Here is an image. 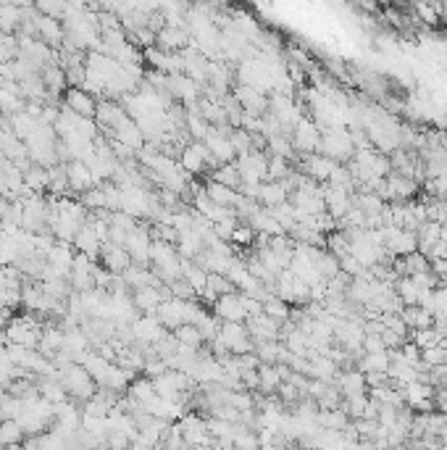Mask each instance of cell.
<instances>
[{"label":"cell","instance_id":"6da1fadb","mask_svg":"<svg viewBox=\"0 0 447 450\" xmlns=\"http://www.w3.org/2000/svg\"><path fill=\"white\" fill-rule=\"evenodd\" d=\"M58 382L64 385L66 395L71 398V400H84L87 403L98 393L95 379L84 371L82 364H69V366L58 369Z\"/></svg>","mask_w":447,"mask_h":450},{"label":"cell","instance_id":"7a4b0ae2","mask_svg":"<svg viewBox=\"0 0 447 450\" xmlns=\"http://www.w3.org/2000/svg\"><path fill=\"white\" fill-rule=\"evenodd\" d=\"M318 153L326 156L329 161H353L355 156V145H353V137H350V132L342 127H335V129H321V147H318Z\"/></svg>","mask_w":447,"mask_h":450},{"label":"cell","instance_id":"3957f363","mask_svg":"<svg viewBox=\"0 0 447 450\" xmlns=\"http://www.w3.org/2000/svg\"><path fill=\"white\" fill-rule=\"evenodd\" d=\"M179 434H182V440L185 445L190 448H197V450H205L214 445V437L208 432V422H205L203 416L197 414H185L179 419Z\"/></svg>","mask_w":447,"mask_h":450},{"label":"cell","instance_id":"277c9868","mask_svg":"<svg viewBox=\"0 0 447 450\" xmlns=\"http://www.w3.org/2000/svg\"><path fill=\"white\" fill-rule=\"evenodd\" d=\"M289 142L303 156H313V153H318V147H321V127L313 119L303 116L298 121V127L292 129V140Z\"/></svg>","mask_w":447,"mask_h":450},{"label":"cell","instance_id":"5b68a950","mask_svg":"<svg viewBox=\"0 0 447 450\" xmlns=\"http://www.w3.org/2000/svg\"><path fill=\"white\" fill-rule=\"evenodd\" d=\"M132 337H134V342H140V350L148 348V345L156 348L166 337V330H163V324L158 322L156 313H145V316H137L132 322Z\"/></svg>","mask_w":447,"mask_h":450},{"label":"cell","instance_id":"8992f818","mask_svg":"<svg viewBox=\"0 0 447 450\" xmlns=\"http://www.w3.org/2000/svg\"><path fill=\"white\" fill-rule=\"evenodd\" d=\"M150 248H153V237H150V232L145 230V227H140V224H137V227L127 235V240H124V250L129 253L134 266H145V264H148Z\"/></svg>","mask_w":447,"mask_h":450},{"label":"cell","instance_id":"52a82bcc","mask_svg":"<svg viewBox=\"0 0 447 450\" xmlns=\"http://www.w3.org/2000/svg\"><path fill=\"white\" fill-rule=\"evenodd\" d=\"M216 319H221L224 324H243L248 322V313H245V298L243 293H229L221 295L214 303Z\"/></svg>","mask_w":447,"mask_h":450},{"label":"cell","instance_id":"ba28073f","mask_svg":"<svg viewBox=\"0 0 447 450\" xmlns=\"http://www.w3.org/2000/svg\"><path fill=\"white\" fill-rule=\"evenodd\" d=\"M226 127V124H224ZM224 127H216L208 132V137L203 140V145L208 147V153L216 158V164L224 166V164H232L234 161V145L232 140H229V135H224Z\"/></svg>","mask_w":447,"mask_h":450},{"label":"cell","instance_id":"9c48e42d","mask_svg":"<svg viewBox=\"0 0 447 450\" xmlns=\"http://www.w3.org/2000/svg\"><path fill=\"white\" fill-rule=\"evenodd\" d=\"M205 164H216V158L208 153V147L203 142L187 145L179 156V166H182L185 174H200V171H205Z\"/></svg>","mask_w":447,"mask_h":450},{"label":"cell","instance_id":"30bf717a","mask_svg":"<svg viewBox=\"0 0 447 450\" xmlns=\"http://www.w3.org/2000/svg\"><path fill=\"white\" fill-rule=\"evenodd\" d=\"M64 106L66 111H71L76 116H82V119H95V113H98V103L90 92H84L82 87H69L64 92Z\"/></svg>","mask_w":447,"mask_h":450},{"label":"cell","instance_id":"8fae6325","mask_svg":"<svg viewBox=\"0 0 447 450\" xmlns=\"http://www.w3.org/2000/svg\"><path fill=\"white\" fill-rule=\"evenodd\" d=\"M171 298L168 293V287H158V285H148V287H140V290H134L132 293V300H134V308L142 313H156L158 311V305Z\"/></svg>","mask_w":447,"mask_h":450},{"label":"cell","instance_id":"7c38bea8","mask_svg":"<svg viewBox=\"0 0 447 450\" xmlns=\"http://www.w3.org/2000/svg\"><path fill=\"white\" fill-rule=\"evenodd\" d=\"M200 87H203V84L192 82L187 74L166 77V92H171L174 98L190 103V106H197V103H200Z\"/></svg>","mask_w":447,"mask_h":450},{"label":"cell","instance_id":"4fadbf2b","mask_svg":"<svg viewBox=\"0 0 447 450\" xmlns=\"http://www.w3.org/2000/svg\"><path fill=\"white\" fill-rule=\"evenodd\" d=\"M279 330H281L279 322H274L266 313L248 319V334H250V340H255L258 345H263V342H279Z\"/></svg>","mask_w":447,"mask_h":450},{"label":"cell","instance_id":"5bb4252c","mask_svg":"<svg viewBox=\"0 0 447 450\" xmlns=\"http://www.w3.org/2000/svg\"><path fill=\"white\" fill-rule=\"evenodd\" d=\"M74 245H66V242H56L53 250L47 253V266L56 276L66 279V276L71 274V266H74Z\"/></svg>","mask_w":447,"mask_h":450},{"label":"cell","instance_id":"9a60e30c","mask_svg":"<svg viewBox=\"0 0 447 450\" xmlns=\"http://www.w3.org/2000/svg\"><path fill=\"white\" fill-rule=\"evenodd\" d=\"M156 43L163 53H182L187 45H190V35H187V29L182 27H161L156 32Z\"/></svg>","mask_w":447,"mask_h":450},{"label":"cell","instance_id":"2e32d148","mask_svg":"<svg viewBox=\"0 0 447 450\" xmlns=\"http://www.w3.org/2000/svg\"><path fill=\"white\" fill-rule=\"evenodd\" d=\"M100 261H103V269H108L113 276L124 274V271L132 266L129 253L124 248H119V245H113V242H105L100 248Z\"/></svg>","mask_w":447,"mask_h":450},{"label":"cell","instance_id":"e0dca14e","mask_svg":"<svg viewBox=\"0 0 447 450\" xmlns=\"http://www.w3.org/2000/svg\"><path fill=\"white\" fill-rule=\"evenodd\" d=\"M113 140L122 142V145H127L129 150H134V153H140L142 147H145V137H142L140 127H137V121L129 119V116L113 129Z\"/></svg>","mask_w":447,"mask_h":450},{"label":"cell","instance_id":"ac0fdd59","mask_svg":"<svg viewBox=\"0 0 447 450\" xmlns=\"http://www.w3.org/2000/svg\"><path fill=\"white\" fill-rule=\"evenodd\" d=\"M66 179H69V187L76 190V193H87V190L98 187L93 179V171L82 161H71V164L66 166Z\"/></svg>","mask_w":447,"mask_h":450},{"label":"cell","instance_id":"d6986e66","mask_svg":"<svg viewBox=\"0 0 447 450\" xmlns=\"http://www.w3.org/2000/svg\"><path fill=\"white\" fill-rule=\"evenodd\" d=\"M74 248H76V253L93 258V261L100 256L103 242H100V237H98V232L93 230L90 221H84V227L79 230V235H76V240H74Z\"/></svg>","mask_w":447,"mask_h":450},{"label":"cell","instance_id":"ffe728a7","mask_svg":"<svg viewBox=\"0 0 447 450\" xmlns=\"http://www.w3.org/2000/svg\"><path fill=\"white\" fill-rule=\"evenodd\" d=\"M303 166H306V176H310L316 184H321V182H329V176H332L337 164L329 161L326 156H321V153H313V156H306Z\"/></svg>","mask_w":447,"mask_h":450},{"label":"cell","instance_id":"44dd1931","mask_svg":"<svg viewBox=\"0 0 447 450\" xmlns=\"http://www.w3.org/2000/svg\"><path fill=\"white\" fill-rule=\"evenodd\" d=\"M35 29H37V35L45 40V45H61L64 43V27H61V21L58 18H47L42 13L35 16Z\"/></svg>","mask_w":447,"mask_h":450},{"label":"cell","instance_id":"7402d4cb","mask_svg":"<svg viewBox=\"0 0 447 450\" xmlns=\"http://www.w3.org/2000/svg\"><path fill=\"white\" fill-rule=\"evenodd\" d=\"M205 195H208V198H211L216 206H221V208H237V203H240V198H243V195L237 193V190H232V187H224V184L214 182V179L205 184Z\"/></svg>","mask_w":447,"mask_h":450},{"label":"cell","instance_id":"603a6c76","mask_svg":"<svg viewBox=\"0 0 447 450\" xmlns=\"http://www.w3.org/2000/svg\"><path fill=\"white\" fill-rule=\"evenodd\" d=\"M40 77H42V82H45V90L50 92V95H58V92H66L69 87V79H66V72L61 69V64H47L42 72H40Z\"/></svg>","mask_w":447,"mask_h":450},{"label":"cell","instance_id":"cb8c5ba5","mask_svg":"<svg viewBox=\"0 0 447 450\" xmlns=\"http://www.w3.org/2000/svg\"><path fill=\"white\" fill-rule=\"evenodd\" d=\"M287 187L281 182H263L261 190H258V203L266 208H277L281 203H287Z\"/></svg>","mask_w":447,"mask_h":450},{"label":"cell","instance_id":"d4e9b609","mask_svg":"<svg viewBox=\"0 0 447 450\" xmlns=\"http://www.w3.org/2000/svg\"><path fill=\"white\" fill-rule=\"evenodd\" d=\"M337 390L342 393V398L366 395V377L358 369H355V371H345L342 377L337 379Z\"/></svg>","mask_w":447,"mask_h":450},{"label":"cell","instance_id":"484cf974","mask_svg":"<svg viewBox=\"0 0 447 450\" xmlns=\"http://www.w3.org/2000/svg\"><path fill=\"white\" fill-rule=\"evenodd\" d=\"M358 371L361 374H387L390 371V353H364L358 361Z\"/></svg>","mask_w":447,"mask_h":450},{"label":"cell","instance_id":"4316f807","mask_svg":"<svg viewBox=\"0 0 447 450\" xmlns=\"http://www.w3.org/2000/svg\"><path fill=\"white\" fill-rule=\"evenodd\" d=\"M37 393H40V398L47 400L50 405H61V403H66V400H71V398L66 395L64 385H61L58 379H40Z\"/></svg>","mask_w":447,"mask_h":450},{"label":"cell","instance_id":"83f0119b","mask_svg":"<svg viewBox=\"0 0 447 450\" xmlns=\"http://www.w3.org/2000/svg\"><path fill=\"white\" fill-rule=\"evenodd\" d=\"M316 424L321 429H329V432H345V427L350 424V416H347L342 408H335V411H318Z\"/></svg>","mask_w":447,"mask_h":450},{"label":"cell","instance_id":"f1b7e54d","mask_svg":"<svg viewBox=\"0 0 447 450\" xmlns=\"http://www.w3.org/2000/svg\"><path fill=\"white\" fill-rule=\"evenodd\" d=\"M24 440H27V434H24L19 422H13V419L0 422V448H13V445H21Z\"/></svg>","mask_w":447,"mask_h":450},{"label":"cell","instance_id":"f546056e","mask_svg":"<svg viewBox=\"0 0 447 450\" xmlns=\"http://www.w3.org/2000/svg\"><path fill=\"white\" fill-rule=\"evenodd\" d=\"M395 293H397L402 305H419L421 290L416 287V282H413L410 276H400V279L395 282Z\"/></svg>","mask_w":447,"mask_h":450},{"label":"cell","instance_id":"4dcf8cb0","mask_svg":"<svg viewBox=\"0 0 447 450\" xmlns=\"http://www.w3.org/2000/svg\"><path fill=\"white\" fill-rule=\"evenodd\" d=\"M24 187H27L29 193L42 195V190H47V169L35 164L29 166L27 171H24Z\"/></svg>","mask_w":447,"mask_h":450},{"label":"cell","instance_id":"1f68e13d","mask_svg":"<svg viewBox=\"0 0 447 450\" xmlns=\"http://www.w3.org/2000/svg\"><path fill=\"white\" fill-rule=\"evenodd\" d=\"M258 379H261V393H266V395L277 393L281 385L279 369L269 366V364H261V366H258Z\"/></svg>","mask_w":447,"mask_h":450},{"label":"cell","instance_id":"d6a6232c","mask_svg":"<svg viewBox=\"0 0 447 450\" xmlns=\"http://www.w3.org/2000/svg\"><path fill=\"white\" fill-rule=\"evenodd\" d=\"M174 337H177L179 345H185V348H192V350H200V345H203V334H200V330H197L195 324H185V327H179L177 332H174Z\"/></svg>","mask_w":447,"mask_h":450},{"label":"cell","instance_id":"836d02e7","mask_svg":"<svg viewBox=\"0 0 447 450\" xmlns=\"http://www.w3.org/2000/svg\"><path fill=\"white\" fill-rule=\"evenodd\" d=\"M214 182L224 184V187H240L243 184V179H240V171H237V164H224L219 166L214 171Z\"/></svg>","mask_w":447,"mask_h":450},{"label":"cell","instance_id":"e575fe53","mask_svg":"<svg viewBox=\"0 0 447 450\" xmlns=\"http://www.w3.org/2000/svg\"><path fill=\"white\" fill-rule=\"evenodd\" d=\"M413 334V345L419 350H429V348H439V342H442V334H439L434 327L431 330H416V332H410Z\"/></svg>","mask_w":447,"mask_h":450},{"label":"cell","instance_id":"d590c367","mask_svg":"<svg viewBox=\"0 0 447 450\" xmlns=\"http://www.w3.org/2000/svg\"><path fill=\"white\" fill-rule=\"evenodd\" d=\"M187 127H190V135L195 137V142L197 140H205L208 137V132H211V124L200 116V111L192 106V111H190V116H187Z\"/></svg>","mask_w":447,"mask_h":450},{"label":"cell","instance_id":"8d00e7d4","mask_svg":"<svg viewBox=\"0 0 447 450\" xmlns=\"http://www.w3.org/2000/svg\"><path fill=\"white\" fill-rule=\"evenodd\" d=\"M263 313H266V316H271V319H274V322H289V305L284 303V300H279V298H269V300H266V303H263Z\"/></svg>","mask_w":447,"mask_h":450},{"label":"cell","instance_id":"74e56055","mask_svg":"<svg viewBox=\"0 0 447 450\" xmlns=\"http://www.w3.org/2000/svg\"><path fill=\"white\" fill-rule=\"evenodd\" d=\"M342 411H345L350 419H364V414H366V408H368V398L366 395H353V398H345V403L339 405Z\"/></svg>","mask_w":447,"mask_h":450},{"label":"cell","instance_id":"f35d334b","mask_svg":"<svg viewBox=\"0 0 447 450\" xmlns=\"http://www.w3.org/2000/svg\"><path fill=\"white\" fill-rule=\"evenodd\" d=\"M82 206L87 211H105V195H103V184L93 187V190H87L82 193Z\"/></svg>","mask_w":447,"mask_h":450},{"label":"cell","instance_id":"ab89813d","mask_svg":"<svg viewBox=\"0 0 447 450\" xmlns=\"http://www.w3.org/2000/svg\"><path fill=\"white\" fill-rule=\"evenodd\" d=\"M289 174H292V169L284 158H269V182H284Z\"/></svg>","mask_w":447,"mask_h":450},{"label":"cell","instance_id":"60d3db41","mask_svg":"<svg viewBox=\"0 0 447 450\" xmlns=\"http://www.w3.org/2000/svg\"><path fill=\"white\" fill-rule=\"evenodd\" d=\"M269 147L274 150V158H284V161L292 158V142L287 140V135H274V137H269Z\"/></svg>","mask_w":447,"mask_h":450},{"label":"cell","instance_id":"b9f144b4","mask_svg":"<svg viewBox=\"0 0 447 450\" xmlns=\"http://www.w3.org/2000/svg\"><path fill=\"white\" fill-rule=\"evenodd\" d=\"M168 293H171V298H179V300H190L192 295H195V290L190 287V282H187L185 276L182 279H174L171 285H168Z\"/></svg>","mask_w":447,"mask_h":450},{"label":"cell","instance_id":"7bdbcfd3","mask_svg":"<svg viewBox=\"0 0 447 450\" xmlns=\"http://www.w3.org/2000/svg\"><path fill=\"white\" fill-rule=\"evenodd\" d=\"M252 240H255V232H252V227L250 224H240L237 230H234V235H232V242L234 245H243V248H248V245H252Z\"/></svg>","mask_w":447,"mask_h":450},{"label":"cell","instance_id":"ee69618b","mask_svg":"<svg viewBox=\"0 0 447 450\" xmlns=\"http://www.w3.org/2000/svg\"><path fill=\"white\" fill-rule=\"evenodd\" d=\"M240 224H237V216H232V219H226V221H221V224H216L214 227V232H216V237L219 240H232V235H234V230H237Z\"/></svg>","mask_w":447,"mask_h":450},{"label":"cell","instance_id":"f6af8a7d","mask_svg":"<svg viewBox=\"0 0 447 450\" xmlns=\"http://www.w3.org/2000/svg\"><path fill=\"white\" fill-rule=\"evenodd\" d=\"M384 342H382V334H366L364 340V353H384Z\"/></svg>","mask_w":447,"mask_h":450},{"label":"cell","instance_id":"bcb514c9","mask_svg":"<svg viewBox=\"0 0 447 450\" xmlns=\"http://www.w3.org/2000/svg\"><path fill=\"white\" fill-rule=\"evenodd\" d=\"M439 11L442 9H431V6H416V13H421V18L426 24H437L439 21Z\"/></svg>","mask_w":447,"mask_h":450},{"label":"cell","instance_id":"7dc6e473","mask_svg":"<svg viewBox=\"0 0 447 450\" xmlns=\"http://www.w3.org/2000/svg\"><path fill=\"white\" fill-rule=\"evenodd\" d=\"M127 450H150V448H145V445H140V442H132Z\"/></svg>","mask_w":447,"mask_h":450},{"label":"cell","instance_id":"c3c4849f","mask_svg":"<svg viewBox=\"0 0 447 450\" xmlns=\"http://www.w3.org/2000/svg\"><path fill=\"white\" fill-rule=\"evenodd\" d=\"M442 287H445V290H447V276H445V279H442Z\"/></svg>","mask_w":447,"mask_h":450},{"label":"cell","instance_id":"681fc988","mask_svg":"<svg viewBox=\"0 0 447 450\" xmlns=\"http://www.w3.org/2000/svg\"><path fill=\"white\" fill-rule=\"evenodd\" d=\"M98 450H111V448H108V445H100V448H98Z\"/></svg>","mask_w":447,"mask_h":450},{"label":"cell","instance_id":"f907efd6","mask_svg":"<svg viewBox=\"0 0 447 450\" xmlns=\"http://www.w3.org/2000/svg\"><path fill=\"white\" fill-rule=\"evenodd\" d=\"M0 201H3V198H0Z\"/></svg>","mask_w":447,"mask_h":450}]
</instances>
